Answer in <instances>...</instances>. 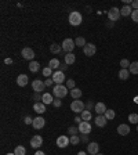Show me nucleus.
Masks as SVG:
<instances>
[{
	"mask_svg": "<svg viewBox=\"0 0 138 155\" xmlns=\"http://www.w3.org/2000/svg\"><path fill=\"white\" fill-rule=\"evenodd\" d=\"M53 94L55 98H64L68 96V87L64 84H55L53 87Z\"/></svg>",
	"mask_w": 138,
	"mask_h": 155,
	"instance_id": "1",
	"label": "nucleus"
},
{
	"mask_svg": "<svg viewBox=\"0 0 138 155\" xmlns=\"http://www.w3.org/2000/svg\"><path fill=\"white\" fill-rule=\"evenodd\" d=\"M82 21H83V17H82V14L79 11H72L69 14V24L72 26H79L82 24Z\"/></svg>",
	"mask_w": 138,
	"mask_h": 155,
	"instance_id": "2",
	"label": "nucleus"
},
{
	"mask_svg": "<svg viewBox=\"0 0 138 155\" xmlns=\"http://www.w3.org/2000/svg\"><path fill=\"white\" fill-rule=\"evenodd\" d=\"M71 111H73L75 114H82L84 111V103L80 100H75L71 103Z\"/></svg>",
	"mask_w": 138,
	"mask_h": 155,
	"instance_id": "3",
	"label": "nucleus"
},
{
	"mask_svg": "<svg viewBox=\"0 0 138 155\" xmlns=\"http://www.w3.org/2000/svg\"><path fill=\"white\" fill-rule=\"evenodd\" d=\"M61 46H62V50L68 54V53H72V50L75 48L76 45H75V40H72V39L68 38V39H64V42H62Z\"/></svg>",
	"mask_w": 138,
	"mask_h": 155,
	"instance_id": "4",
	"label": "nucleus"
},
{
	"mask_svg": "<svg viewBox=\"0 0 138 155\" xmlns=\"http://www.w3.org/2000/svg\"><path fill=\"white\" fill-rule=\"evenodd\" d=\"M120 17H122V13H120V10L117 8V7H112V8H109V11H108V18H109L112 22L117 21Z\"/></svg>",
	"mask_w": 138,
	"mask_h": 155,
	"instance_id": "5",
	"label": "nucleus"
},
{
	"mask_svg": "<svg viewBox=\"0 0 138 155\" xmlns=\"http://www.w3.org/2000/svg\"><path fill=\"white\" fill-rule=\"evenodd\" d=\"M83 53H84V55H87V57H93V55L97 53V46L93 45V43H87V45L83 47Z\"/></svg>",
	"mask_w": 138,
	"mask_h": 155,
	"instance_id": "6",
	"label": "nucleus"
},
{
	"mask_svg": "<svg viewBox=\"0 0 138 155\" xmlns=\"http://www.w3.org/2000/svg\"><path fill=\"white\" fill-rule=\"evenodd\" d=\"M44 87H46V83L43 81H40V79H35L32 82V89L35 93H42L44 90Z\"/></svg>",
	"mask_w": 138,
	"mask_h": 155,
	"instance_id": "7",
	"label": "nucleus"
},
{
	"mask_svg": "<svg viewBox=\"0 0 138 155\" xmlns=\"http://www.w3.org/2000/svg\"><path fill=\"white\" fill-rule=\"evenodd\" d=\"M53 81H54L55 84H62L65 81V74L62 71H59V69L55 71L54 74H53Z\"/></svg>",
	"mask_w": 138,
	"mask_h": 155,
	"instance_id": "8",
	"label": "nucleus"
},
{
	"mask_svg": "<svg viewBox=\"0 0 138 155\" xmlns=\"http://www.w3.org/2000/svg\"><path fill=\"white\" fill-rule=\"evenodd\" d=\"M21 55L24 57V60H28V61H33V58H35V51H33L30 47H25L21 51Z\"/></svg>",
	"mask_w": 138,
	"mask_h": 155,
	"instance_id": "9",
	"label": "nucleus"
},
{
	"mask_svg": "<svg viewBox=\"0 0 138 155\" xmlns=\"http://www.w3.org/2000/svg\"><path fill=\"white\" fill-rule=\"evenodd\" d=\"M42 144H43V137L42 136H39V134H35L30 139V145H32V148H40L42 147Z\"/></svg>",
	"mask_w": 138,
	"mask_h": 155,
	"instance_id": "10",
	"label": "nucleus"
},
{
	"mask_svg": "<svg viewBox=\"0 0 138 155\" xmlns=\"http://www.w3.org/2000/svg\"><path fill=\"white\" fill-rule=\"evenodd\" d=\"M77 127H79V132H80L82 134H88V133H91V129H93L90 122H84V120L82 123H79Z\"/></svg>",
	"mask_w": 138,
	"mask_h": 155,
	"instance_id": "11",
	"label": "nucleus"
},
{
	"mask_svg": "<svg viewBox=\"0 0 138 155\" xmlns=\"http://www.w3.org/2000/svg\"><path fill=\"white\" fill-rule=\"evenodd\" d=\"M69 144H71V140H69V137H66V136H59L57 139V145L59 148H66Z\"/></svg>",
	"mask_w": 138,
	"mask_h": 155,
	"instance_id": "12",
	"label": "nucleus"
},
{
	"mask_svg": "<svg viewBox=\"0 0 138 155\" xmlns=\"http://www.w3.org/2000/svg\"><path fill=\"white\" fill-rule=\"evenodd\" d=\"M98 152H100V144L98 143H88V145H87V154L97 155Z\"/></svg>",
	"mask_w": 138,
	"mask_h": 155,
	"instance_id": "13",
	"label": "nucleus"
},
{
	"mask_svg": "<svg viewBox=\"0 0 138 155\" xmlns=\"http://www.w3.org/2000/svg\"><path fill=\"white\" fill-rule=\"evenodd\" d=\"M44 125H46V120H44L43 116H37V118H35V119H33V123H32V126L35 127V129H37V130L43 129Z\"/></svg>",
	"mask_w": 138,
	"mask_h": 155,
	"instance_id": "14",
	"label": "nucleus"
},
{
	"mask_svg": "<svg viewBox=\"0 0 138 155\" xmlns=\"http://www.w3.org/2000/svg\"><path fill=\"white\" fill-rule=\"evenodd\" d=\"M28 82H29V78L26 76L25 74L18 75V78H17V84L21 86V87H25L26 84H28Z\"/></svg>",
	"mask_w": 138,
	"mask_h": 155,
	"instance_id": "15",
	"label": "nucleus"
},
{
	"mask_svg": "<svg viewBox=\"0 0 138 155\" xmlns=\"http://www.w3.org/2000/svg\"><path fill=\"white\" fill-rule=\"evenodd\" d=\"M33 111L37 114H44L46 112V104L39 101V103H35L33 104Z\"/></svg>",
	"mask_w": 138,
	"mask_h": 155,
	"instance_id": "16",
	"label": "nucleus"
},
{
	"mask_svg": "<svg viewBox=\"0 0 138 155\" xmlns=\"http://www.w3.org/2000/svg\"><path fill=\"white\" fill-rule=\"evenodd\" d=\"M117 133L120 136H127L130 133V126L126 125V123H122V125L117 126Z\"/></svg>",
	"mask_w": 138,
	"mask_h": 155,
	"instance_id": "17",
	"label": "nucleus"
},
{
	"mask_svg": "<svg viewBox=\"0 0 138 155\" xmlns=\"http://www.w3.org/2000/svg\"><path fill=\"white\" fill-rule=\"evenodd\" d=\"M94 111L97 112V115H104L106 112V105L104 103H97L94 107Z\"/></svg>",
	"mask_w": 138,
	"mask_h": 155,
	"instance_id": "18",
	"label": "nucleus"
},
{
	"mask_svg": "<svg viewBox=\"0 0 138 155\" xmlns=\"http://www.w3.org/2000/svg\"><path fill=\"white\" fill-rule=\"evenodd\" d=\"M64 61L66 65H72L75 64V61H76V55L73 54V53H68V54L64 55Z\"/></svg>",
	"mask_w": 138,
	"mask_h": 155,
	"instance_id": "19",
	"label": "nucleus"
},
{
	"mask_svg": "<svg viewBox=\"0 0 138 155\" xmlns=\"http://www.w3.org/2000/svg\"><path fill=\"white\" fill-rule=\"evenodd\" d=\"M106 122H108V119L105 118V115H97L95 116V125L98 126V127H104V126L106 125Z\"/></svg>",
	"mask_w": 138,
	"mask_h": 155,
	"instance_id": "20",
	"label": "nucleus"
},
{
	"mask_svg": "<svg viewBox=\"0 0 138 155\" xmlns=\"http://www.w3.org/2000/svg\"><path fill=\"white\" fill-rule=\"evenodd\" d=\"M50 51H51L53 54H61L62 46L58 45V43H53V45H50Z\"/></svg>",
	"mask_w": 138,
	"mask_h": 155,
	"instance_id": "21",
	"label": "nucleus"
},
{
	"mask_svg": "<svg viewBox=\"0 0 138 155\" xmlns=\"http://www.w3.org/2000/svg\"><path fill=\"white\" fill-rule=\"evenodd\" d=\"M120 13H122V17H131V13H133V8L131 6H123L122 8H120Z\"/></svg>",
	"mask_w": 138,
	"mask_h": 155,
	"instance_id": "22",
	"label": "nucleus"
},
{
	"mask_svg": "<svg viewBox=\"0 0 138 155\" xmlns=\"http://www.w3.org/2000/svg\"><path fill=\"white\" fill-rule=\"evenodd\" d=\"M42 103H44L46 105L47 104H53L54 103V100H53V94H50V93H43L42 94Z\"/></svg>",
	"mask_w": 138,
	"mask_h": 155,
	"instance_id": "23",
	"label": "nucleus"
},
{
	"mask_svg": "<svg viewBox=\"0 0 138 155\" xmlns=\"http://www.w3.org/2000/svg\"><path fill=\"white\" fill-rule=\"evenodd\" d=\"M59 65H61V62H59V60H58V58H51V60H50V62H48V67L51 68V69H58V68H59Z\"/></svg>",
	"mask_w": 138,
	"mask_h": 155,
	"instance_id": "24",
	"label": "nucleus"
},
{
	"mask_svg": "<svg viewBox=\"0 0 138 155\" xmlns=\"http://www.w3.org/2000/svg\"><path fill=\"white\" fill-rule=\"evenodd\" d=\"M71 96L73 100H79L82 97V90L80 89H77V87H75V89H72L71 90Z\"/></svg>",
	"mask_w": 138,
	"mask_h": 155,
	"instance_id": "25",
	"label": "nucleus"
},
{
	"mask_svg": "<svg viewBox=\"0 0 138 155\" xmlns=\"http://www.w3.org/2000/svg\"><path fill=\"white\" fill-rule=\"evenodd\" d=\"M40 69V64L37 61H30L29 62V71L30 72H37Z\"/></svg>",
	"mask_w": 138,
	"mask_h": 155,
	"instance_id": "26",
	"label": "nucleus"
},
{
	"mask_svg": "<svg viewBox=\"0 0 138 155\" xmlns=\"http://www.w3.org/2000/svg\"><path fill=\"white\" fill-rule=\"evenodd\" d=\"M80 116H82V119H83L84 122H88V120H91V118H93L91 111H87V110H84L83 112L80 114Z\"/></svg>",
	"mask_w": 138,
	"mask_h": 155,
	"instance_id": "27",
	"label": "nucleus"
},
{
	"mask_svg": "<svg viewBox=\"0 0 138 155\" xmlns=\"http://www.w3.org/2000/svg\"><path fill=\"white\" fill-rule=\"evenodd\" d=\"M75 45H76L77 47H82V48H83L84 46L87 45V43H86V39H84L83 36H79V38L75 39Z\"/></svg>",
	"mask_w": 138,
	"mask_h": 155,
	"instance_id": "28",
	"label": "nucleus"
},
{
	"mask_svg": "<svg viewBox=\"0 0 138 155\" xmlns=\"http://www.w3.org/2000/svg\"><path fill=\"white\" fill-rule=\"evenodd\" d=\"M119 78L122 79V81L129 79V78H130V71H129V69H123V68H122V69L119 71Z\"/></svg>",
	"mask_w": 138,
	"mask_h": 155,
	"instance_id": "29",
	"label": "nucleus"
},
{
	"mask_svg": "<svg viewBox=\"0 0 138 155\" xmlns=\"http://www.w3.org/2000/svg\"><path fill=\"white\" fill-rule=\"evenodd\" d=\"M129 71H130V74H133V75H138V61H134L130 64Z\"/></svg>",
	"mask_w": 138,
	"mask_h": 155,
	"instance_id": "30",
	"label": "nucleus"
},
{
	"mask_svg": "<svg viewBox=\"0 0 138 155\" xmlns=\"http://www.w3.org/2000/svg\"><path fill=\"white\" fill-rule=\"evenodd\" d=\"M105 115V118L108 120H112V119H115V116H116V112L113 110H106V112L104 114Z\"/></svg>",
	"mask_w": 138,
	"mask_h": 155,
	"instance_id": "31",
	"label": "nucleus"
},
{
	"mask_svg": "<svg viewBox=\"0 0 138 155\" xmlns=\"http://www.w3.org/2000/svg\"><path fill=\"white\" fill-rule=\"evenodd\" d=\"M14 154L15 155H25L26 154V150L24 145H18V147H15V150H14Z\"/></svg>",
	"mask_w": 138,
	"mask_h": 155,
	"instance_id": "32",
	"label": "nucleus"
},
{
	"mask_svg": "<svg viewBox=\"0 0 138 155\" xmlns=\"http://www.w3.org/2000/svg\"><path fill=\"white\" fill-rule=\"evenodd\" d=\"M69 140H71V144H73V145H77V144H79V143L82 141V140H80V137H79V136H77V134L71 136V137H69Z\"/></svg>",
	"mask_w": 138,
	"mask_h": 155,
	"instance_id": "33",
	"label": "nucleus"
},
{
	"mask_svg": "<svg viewBox=\"0 0 138 155\" xmlns=\"http://www.w3.org/2000/svg\"><path fill=\"white\" fill-rule=\"evenodd\" d=\"M129 122L138 125V114H130L129 115Z\"/></svg>",
	"mask_w": 138,
	"mask_h": 155,
	"instance_id": "34",
	"label": "nucleus"
},
{
	"mask_svg": "<svg viewBox=\"0 0 138 155\" xmlns=\"http://www.w3.org/2000/svg\"><path fill=\"white\" fill-rule=\"evenodd\" d=\"M42 74L44 75L46 78H50V76H53V69H51L50 67H46V68H43Z\"/></svg>",
	"mask_w": 138,
	"mask_h": 155,
	"instance_id": "35",
	"label": "nucleus"
},
{
	"mask_svg": "<svg viewBox=\"0 0 138 155\" xmlns=\"http://www.w3.org/2000/svg\"><path fill=\"white\" fill-rule=\"evenodd\" d=\"M130 64H131V62H130L129 60H126V58H123L122 61H120V67H122L123 69H129V68H130Z\"/></svg>",
	"mask_w": 138,
	"mask_h": 155,
	"instance_id": "36",
	"label": "nucleus"
},
{
	"mask_svg": "<svg viewBox=\"0 0 138 155\" xmlns=\"http://www.w3.org/2000/svg\"><path fill=\"white\" fill-rule=\"evenodd\" d=\"M66 87H68V89H71V90L76 87V83H75L73 79H68V81H66Z\"/></svg>",
	"mask_w": 138,
	"mask_h": 155,
	"instance_id": "37",
	"label": "nucleus"
},
{
	"mask_svg": "<svg viewBox=\"0 0 138 155\" xmlns=\"http://www.w3.org/2000/svg\"><path fill=\"white\" fill-rule=\"evenodd\" d=\"M68 132H69L72 136H73V134H76V133L79 132V127H76V126H69V129H68Z\"/></svg>",
	"mask_w": 138,
	"mask_h": 155,
	"instance_id": "38",
	"label": "nucleus"
},
{
	"mask_svg": "<svg viewBox=\"0 0 138 155\" xmlns=\"http://www.w3.org/2000/svg\"><path fill=\"white\" fill-rule=\"evenodd\" d=\"M131 19L134 22H138V10H133L131 13Z\"/></svg>",
	"mask_w": 138,
	"mask_h": 155,
	"instance_id": "39",
	"label": "nucleus"
},
{
	"mask_svg": "<svg viewBox=\"0 0 138 155\" xmlns=\"http://www.w3.org/2000/svg\"><path fill=\"white\" fill-rule=\"evenodd\" d=\"M42 97H43V96H40V93H35V94L32 96V98L36 101V103H39V100H42Z\"/></svg>",
	"mask_w": 138,
	"mask_h": 155,
	"instance_id": "40",
	"label": "nucleus"
},
{
	"mask_svg": "<svg viewBox=\"0 0 138 155\" xmlns=\"http://www.w3.org/2000/svg\"><path fill=\"white\" fill-rule=\"evenodd\" d=\"M94 104H93V101H88V103H87V105H86V110L87 111H93V108H94Z\"/></svg>",
	"mask_w": 138,
	"mask_h": 155,
	"instance_id": "41",
	"label": "nucleus"
},
{
	"mask_svg": "<svg viewBox=\"0 0 138 155\" xmlns=\"http://www.w3.org/2000/svg\"><path fill=\"white\" fill-rule=\"evenodd\" d=\"M44 83H46V86H53V83H54V81H53L51 78H47L44 81Z\"/></svg>",
	"mask_w": 138,
	"mask_h": 155,
	"instance_id": "42",
	"label": "nucleus"
},
{
	"mask_svg": "<svg viewBox=\"0 0 138 155\" xmlns=\"http://www.w3.org/2000/svg\"><path fill=\"white\" fill-rule=\"evenodd\" d=\"M53 105H54L55 108H59V107H61V100H59V98H57V100H54V103H53Z\"/></svg>",
	"mask_w": 138,
	"mask_h": 155,
	"instance_id": "43",
	"label": "nucleus"
},
{
	"mask_svg": "<svg viewBox=\"0 0 138 155\" xmlns=\"http://www.w3.org/2000/svg\"><path fill=\"white\" fill-rule=\"evenodd\" d=\"M80 140L83 143H88V134H82L80 136Z\"/></svg>",
	"mask_w": 138,
	"mask_h": 155,
	"instance_id": "44",
	"label": "nucleus"
},
{
	"mask_svg": "<svg viewBox=\"0 0 138 155\" xmlns=\"http://www.w3.org/2000/svg\"><path fill=\"white\" fill-rule=\"evenodd\" d=\"M131 8H133V10H138V0H133Z\"/></svg>",
	"mask_w": 138,
	"mask_h": 155,
	"instance_id": "45",
	"label": "nucleus"
},
{
	"mask_svg": "<svg viewBox=\"0 0 138 155\" xmlns=\"http://www.w3.org/2000/svg\"><path fill=\"white\" fill-rule=\"evenodd\" d=\"M24 120H25L26 125H30V123H33V119L30 118V116H25V119H24Z\"/></svg>",
	"mask_w": 138,
	"mask_h": 155,
	"instance_id": "46",
	"label": "nucleus"
},
{
	"mask_svg": "<svg viewBox=\"0 0 138 155\" xmlns=\"http://www.w3.org/2000/svg\"><path fill=\"white\" fill-rule=\"evenodd\" d=\"M66 68H68L66 64H61V65H59V71L64 72V71H66Z\"/></svg>",
	"mask_w": 138,
	"mask_h": 155,
	"instance_id": "47",
	"label": "nucleus"
},
{
	"mask_svg": "<svg viewBox=\"0 0 138 155\" xmlns=\"http://www.w3.org/2000/svg\"><path fill=\"white\" fill-rule=\"evenodd\" d=\"M82 122H83L82 116H76V118H75V123H82Z\"/></svg>",
	"mask_w": 138,
	"mask_h": 155,
	"instance_id": "48",
	"label": "nucleus"
},
{
	"mask_svg": "<svg viewBox=\"0 0 138 155\" xmlns=\"http://www.w3.org/2000/svg\"><path fill=\"white\" fill-rule=\"evenodd\" d=\"M4 62H6L7 65H11V64H13V60H11V58H6V60H4Z\"/></svg>",
	"mask_w": 138,
	"mask_h": 155,
	"instance_id": "49",
	"label": "nucleus"
},
{
	"mask_svg": "<svg viewBox=\"0 0 138 155\" xmlns=\"http://www.w3.org/2000/svg\"><path fill=\"white\" fill-rule=\"evenodd\" d=\"M35 155H46V154H44L43 151H36V152H35Z\"/></svg>",
	"mask_w": 138,
	"mask_h": 155,
	"instance_id": "50",
	"label": "nucleus"
},
{
	"mask_svg": "<svg viewBox=\"0 0 138 155\" xmlns=\"http://www.w3.org/2000/svg\"><path fill=\"white\" fill-rule=\"evenodd\" d=\"M77 155H87V154L84 151H79V152H77Z\"/></svg>",
	"mask_w": 138,
	"mask_h": 155,
	"instance_id": "51",
	"label": "nucleus"
},
{
	"mask_svg": "<svg viewBox=\"0 0 138 155\" xmlns=\"http://www.w3.org/2000/svg\"><path fill=\"white\" fill-rule=\"evenodd\" d=\"M134 101H135V103L138 104V97H135V98H134Z\"/></svg>",
	"mask_w": 138,
	"mask_h": 155,
	"instance_id": "52",
	"label": "nucleus"
},
{
	"mask_svg": "<svg viewBox=\"0 0 138 155\" xmlns=\"http://www.w3.org/2000/svg\"><path fill=\"white\" fill-rule=\"evenodd\" d=\"M7 155H15V154H14V152H8V154H7Z\"/></svg>",
	"mask_w": 138,
	"mask_h": 155,
	"instance_id": "53",
	"label": "nucleus"
},
{
	"mask_svg": "<svg viewBox=\"0 0 138 155\" xmlns=\"http://www.w3.org/2000/svg\"><path fill=\"white\" fill-rule=\"evenodd\" d=\"M97 155H104V154H100V152H98V154H97Z\"/></svg>",
	"mask_w": 138,
	"mask_h": 155,
	"instance_id": "54",
	"label": "nucleus"
},
{
	"mask_svg": "<svg viewBox=\"0 0 138 155\" xmlns=\"http://www.w3.org/2000/svg\"><path fill=\"white\" fill-rule=\"evenodd\" d=\"M137 130H138V125H137Z\"/></svg>",
	"mask_w": 138,
	"mask_h": 155,
	"instance_id": "55",
	"label": "nucleus"
}]
</instances>
